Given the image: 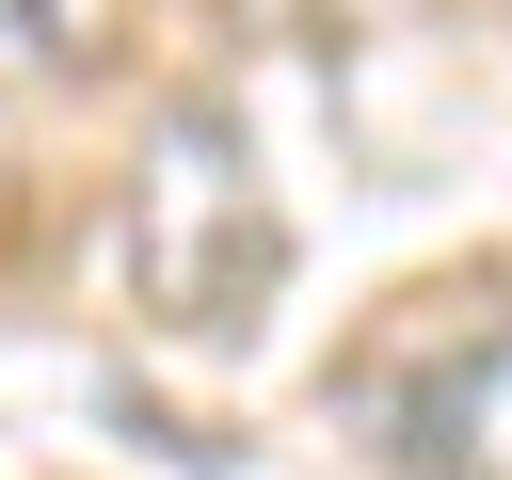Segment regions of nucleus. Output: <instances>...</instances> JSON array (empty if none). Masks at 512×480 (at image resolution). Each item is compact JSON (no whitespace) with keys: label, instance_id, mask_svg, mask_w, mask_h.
Wrapping results in <instances>:
<instances>
[{"label":"nucleus","instance_id":"obj_1","mask_svg":"<svg viewBox=\"0 0 512 480\" xmlns=\"http://www.w3.org/2000/svg\"><path fill=\"white\" fill-rule=\"evenodd\" d=\"M288 288V208L224 112H160L128 160V304L192 352H240L256 304Z\"/></svg>","mask_w":512,"mask_h":480},{"label":"nucleus","instance_id":"obj_2","mask_svg":"<svg viewBox=\"0 0 512 480\" xmlns=\"http://www.w3.org/2000/svg\"><path fill=\"white\" fill-rule=\"evenodd\" d=\"M416 464H432V480H512V320H480V336L416 384Z\"/></svg>","mask_w":512,"mask_h":480},{"label":"nucleus","instance_id":"obj_3","mask_svg":"<svg viewBox=\"0 0 512 480\" xmlns=\"http://www.w3.org/2000/svg\"><path fill=\"white\" fill-rule=\"evenodd\" d=\"M0 64H48V0H0Z\"/></svg>","mask_w":512,"mask_h":480}]
</instances>
